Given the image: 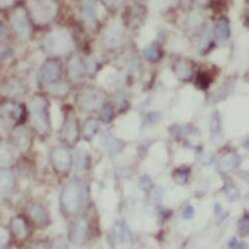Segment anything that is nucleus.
I'll return each instance as SVG.
<instances>
[{"instance_id": "f257e3e1", "label": "nucleus", "mask_w": 249, "mask_h": 249, "mask_svg": "<svg viewBox=\"0 0 249 249\" xmlns=\"http://www.w3.org/2000/svg\"><path fill=\"white\" fill-rule=\"evenodd\" d=\"M32 114V124L38 133L44 134L49 130V118L47 113V101L41 96H34L29 101Z\"/></svg>"}, {"instance_id": "f03ea898", "label": "nucleus", "mask_w": 249, "mask_h": 249, "mask_svg": "<svg viewBox=\"0 0 249 249\" xmlns=\"http://www.w3.org/2000/svg\"><path fill=\"white\" fill-rule=\"evenodd\" d=\"M72 47L71 36L65 30H56L51 33L45 39V48L54 54L68 53Z\"/></svg>"}, {"instance_id": "7ed1b4c3", "label": "nucleus", "mask_w": 249, "mask_h": 249, "mask_svg": "<svg viewBox=\"0 0 249 249\" xmlns=\"http://www.w3.org/2000/svg\"><path fill=\"white\" fill-rule=\"evenodd\" d=\"M31 13L36 24L45 25L55 17L57 13V5L53 0H37L32 3Z\"/></svg>"}, {"instance_id": "20e7f679", "label": "nucleus", "mask_w": 249, "mask_h": 249, "mask_svg": "<svg viewBox=\"0 0 249 249\" xmlns=\"http://www.w3.org/2000/svg\"><path fill=\"white\" fill-rule=\"evenodd\" d=\"M83 202L82 189L75 183L67 184L61 194V204L67 213L77 212Z\"/></svg>"}, {"instance_id": "39448f33", "label": "nucleus", "mask_w": 249, "mask_h": 249, "mask_svg": "<svg viewBox=\"0 0 249 249\" xmlns=\"http://www.w3.org/2000/svg\"><path fill=\"white\" fill-rule=\"evenodd\" d=\"M103 102H104L103 94L100 91L95 89L84 90L77 97L78 107L85 111H92L98 108Z\"/></svg>"}, {"instance_id": "423d86ee", "label": "nucleus", "mask_w": 249, "mask_h": 249, "mask_svg": "<svg viewBox=\"0 0 249 249\" xmlns=\"http://www.w3.org/2000/svg\"><path fill=\"white\" fill-rule=\"evenodd\" d=\"M11 22L14 30L16 31L17 35L20 37L27 38L30 36L32 28L30 24V20L25 10H23L22 8H19L16 11H14L11 17Z\"/></svg>"}, {"instance_id": "0eeeda50", "label": "nucleus", "mask_w": 249, "mask_h": 249, "mask_svg": "<svg viewBox=\"0 0 249 249\" xmlns=\"http://www.w3.org/2000/svg\"><path fill=\"white\" fill-rule=\"evenodd\" d=\"M52 160L54 168L57 171L64 173L70 168L72 157L68 149H66L65 147H57L53 150L52 154Z\"/></svg>"}, {"instance_id": "6e6552de", "label": "nucleus", "mask_w": 249, "mask_h": 249, "mask_svg": "<svg viewBox=\"0 0 249 249\" xmlns=\"http://www.w3.org/2000/svg\"><path fill=\"white\" fill-rule=\"evenodd\" d=\"M60 74V65L55 60L47 61L39 69L38 77L44 84H51L54 82Z\"/></svg>"}, {"instance_id": "1a4fd4ad", "label": "nucleus", "mask_w": 249, "mask_h": 249, "mask_svg": "<svg viewBox=\"0 0 249 249\" xmlns=\"http://www.w3.org/2000/svg\"><path fill=\"white\" fill-rule=\"evenodd\" d=\"M88 231V223L85 219H77L71 226L69 238L74 245H80L86 239Z\"/></svg>"}, {"instance_id": "9d476101", "label": "nucleus", "mask_w": 249, "mask_h": 249, "mask_svg": "<svg viewBox=\"0 0 249 249\" xmlns=\"http://www.w3.org/2000/svg\"><path fill=\"white\" fill-rule=\"evenodd\" d=\"M99 7L94 0H85L81 6V17L88 25H95L99 15Z\"/></svg>"}, {"instance_id": "9b49d317", "label": "nucleus", "mask_w": 249, "mask_h": 249, "mask_svg": "<svg viewBox=\"0 0 249 249\" xmlns=\"http://www.w3.org/2000/svg\"><path fill=\"white\" fill-rule=\"evenodd\" d=\"M87 72V65L85 66L80 58L74 57L70 60L68 64V74L73 81L79 82L84 80Z\"/></svg>"}, {"instance_id": "f8f14e48", "label": "nucleus", "mask_w": 249, "mask_h": 249, "mask_svg": "<svg viewBox=\"0 0 249 249\" xmlns=\"http://www.w3.org/2000/svg\"><path fill=\"white\" fill-rule=\"evenodd\" d=\"M14 187L13 176L5 171L0 172V197L8 195Z\"/></svg>"}, {"instance_id": "ddd939ff", "label": "nucleus", "mask_w": 249, "mask_h": 249, "mask_svg": "<svg viewBox=\"0 0 249 249\" xmlns=\"http://www.w3.org/2000/svg\"><path fill=\"white\" fill-rule=\"evenodd\" d=\"M13 160L14 154L11 147L4 142L0 143V168L9 167Z\"/></svg>"}, {"instance_id": "4468645a", "label": "nucleus", "mask_w": 249, "mask_h": 249, "mask_svg": "<svg viewBox=\"0 0 249 249\" xmlns=\"http://www.w3.org/2000/svg\"><path fill=\"white\" fill-rule=\"evenodd\" d=\"M30 215L38 225H45L48 221V213L39 204H34L30 207Z\"/></svg>"}, {"instance_id": "2eb2a0df", "label": "nucleus", "mask_w": 249, "mask_h": 249, "mask_svg": "<svg viewBox=\"0 0 249 249\" xmlns=\"http://www.w3.org/2000/svg\"><path fill=\"white\" fill-rule=\"evenodd\" d=\"M11 229L14 232V234L19 239H25L28 236V227L23 218L17 217L13 219L11 223Z\"/></svg>"}, {"instance_id": "dca6fc26", "label": "nucleus", "mask_w": 249, "mask_h": 249, "mask_svg": "<svg viewBox=\"0 0 249 249\" xmlns=\"http://www.w3.org/2000/svg\"><path fill=\"white\" fill-rule=\"evenodd\" d=\"M14 138H15V141H16L18 147L22 151H26L29 148L31 138H30V134L27 129L22 128V127L17 128L14 132Z\"/></svg>"}, {"instance_id": "f3484780", "label": "nucleus", "mask_w": 249, "mask_h": 249, "mask_svg": "<svg viewBox=\"0 0 249 249\" xmlns=\"http://www.w3.org/2000/svg\"><path fill=\"white\" fill-rule=\"evenodd\" d=\"M121 32L116 28H111L107 31L105 36V43L108 48H114L121 43Z\"/></svg>"}, {"instance_id": "a211bd4d", "label": "nucleus", "mask_w": 249, "mask_h": 249, "mask_svg": "<svg viewBox=\"0 0 249 249\" xmlns=\"http://www.w3.org/2000/svg\"><path fill=\"white\" fill-rule=\"evenodd\" d=\"M216 36L220 41H226L230 37V24L228 19L223 18L216 27Z\"/></svg>"}, {"instance_id": "6ab92c4d", "label": "nucleus", "mask_w": 249, "mask_h": 249, "mask_svg": "<svg viewBox=\"0 0 249 249\" xmlns=\"http://www.w3.org/2000/svg\"><path fill=\"white\" fill-rule=\"evenodd\" d=\"M177 73L178 75L183 79V80H188L192 77L193 74V69L189 61L182 60L177 65Z\"/></svg>"}, {"instance_id": "aec40b11", "label": "nucleus", "mask_w": 249, "mask_h": 249, "mask_svg": "<svg viewBox=\"0 0 249 249\" xmlns=\"http://www.w3.org/2000/svg\"><path fill=\"white\" fill-rule=\"evenodd\" d=\"M77 125L75 120L73 118L69 119L64 126V137L68 141L73 142L77 138Z\"/></svg>"}, {"instance_id": "412c9836", "label": "nucleus", "mask_w": 249, "mask_h": 249, "mask_svg": "<svg viewBox=\"0 0 249 249\" xmlns=\"http://www.w3.org/2000/svg\"><path fill=\"white\" fill-rule=\"evenodd\" d=\"M237 156L234 154H230L224 157L221 160V168L223 171H231L234 167H236L237 161H236Z\"/></svg>"}, {"instance_id": "4be33fe9", "label": "nucleus", "mask_w": 249, "mask_h": 249, "mask_svg": "<svg viewBox=\"0 0 249 249\" xmlns=\"http://www.w3.org/2000/svg\"><path fill=\"white\" fill-rule=\"evenodd\" d=\"M189 169H178L173 173V178L176 180L177 183L184 184L187 182L189 178Z\"/></svg>"}, {"instance_id": "5701e85b", "label": "nucleus", "mask_w": 249, "mask_h": 249, "mask_svg": "<svg viewBox=\"0 0 249 249\" xmlns=\"http://www.w3.org/2000/svg\"><path fill=\"white\" fill-rule=\"evenodd\" d=\"M99 128V122L95 119H89L85 122L84 125V135L87 138L92 137Z\"/></svg>"}, {"instance_id": "b1692460", "label": "nucleus", "mask_w": 249, "mask_h": 249, "mask_svg": "<svg viewBox=\"0 0 249 249\" xmlns=\"http://www.w3.org/2000/svg\"><path fill=\"white\" fill-rule=\"evenodd\" d=\"M143 53H144V56L150 60V61H156L159 59L160 57V52H159V49L156 45L152 44L150 46H148L147 48L144 49L143 51Z\"/></svg>"}, {"instance_id": "393cba45", "label": "nucleus", "mask_w": 249, "mask_h": 249, "mask_svg": "<svg viewBox=\"0 0 249 249\" xmlns=\"http://www.w3.org/2000/svg\"><path fill=\"white\" fill-rule=\"evenodd\" d=\"M75 163H76V168L79 170L85 169L86 168V163H87V155L85 152L83 151H77L75 155Z\"/></svg>"}, {"instance_id": "a878e982", "label": "nucleus", "mask_w": 249, "mask_h": 249, "mask_svg": "<svg viewBox=\"0 0 249 249\" xmlns=\"http://www.w3.org/2000/svg\"><path fill=\"white\" fill-rule=\"evenodd\" d=\"M115 234L117 236V238H119L120 240L122 241H126L128 239H130V232L128 231V229L123 226V225H118L116 228H115Z\"/></svg>"}, {"instance_id": "bb28decb", "label": "nucleus", "mask_w": 249, "mask_h": 249, "mask_svg": "<svg viewBox=\"0 0 249 249\" xmlns=\"http://www.w3.org/2000/svg\"><path fill=\"white\" fill-rule=\"evenodd\" d=\"M210 83H211V78L207 75V74H199L197 81H196V85H198V87L200 89H207L210 86Z\"/></svg>"}, {"instance_id": "cd10ccee", "label": "nucleus", "mask_w": 249, "mask_h": 249, "mask_svg": "<svg viewBox=\"0 0 249 249\" xmlns=\"http://www.w3.org/2000/svg\"><path fill=\"white\" fill-rule=\"evenodd\" d=\"M68 92V86L66 84H55L53 85L51 88V93L53 96H65Z\"/></svg>"}, {"instance_id": "c85d7f7f", "label": "nucleus", "mask_w": 249, "mask_h": 249, "mask_svg": "<svg viewBox=\"0 0 249 249\" xmlns=\"http://www.w3.org/2000/svg\"><path fill=\"white\" fill-rule=\"evenodd\" d=\"M114 115L113 108L110 106H106L102 111V120L104 122H108L112 119Z\"/></svg>"}, {"instance_id": "c756f323", "label": "nucleus", "mask_w": 249, "mask_h": 249, "mask_svg": "<svg viewBox=\"0 0 249 249\" xmlns=\"http://www.w3.org/2000/svg\"><path fill=\"white\" fill-rule=\"evenodd\" d=\"M151 185H152V181H151V179H150L147 176L141 178V179H140V186H141V188H142L144 191L149 190L150 187H151Z\"/></svg>"}, {"instance_id": "7c9ffc66", "label": "nucleus", "mask_w": 249, "mask_h": 249, "mask_svg": "<svg viewBox=\"0 0 249 249\" xmlns=\"http://www.w3.org/2000/svg\"><path fill=\"white\" fill-rule=\"evenodd\" d=\"M8 239H9V235H8L7 231H5L2 228H0V247L5 245L8 241Z\"/></svg>"}, {"instance_id": "2f4dec72", "label": "nucleus", "mask_w": 249, "mask_h": 249, "mask_svg": "<svg viewBox=\"0 0 249 249\" xmlns=\"http://www.w3.org/2000/svg\"><path fill=\"white\" fill-rule=\"evenodd\" d=\"M248 231V218L246 217L245 219L241 220L239 223V232L241 234H246Z\"/></svg>"}, {"instance_id": "473e14b6", "label": "nucleus", "mask_w": 249, "mask_h": 249, "mask_svg": "<svg viewBox=\"0 0 249 249\" xmlns=\"http://www.w3.org/2000/svg\"><path fill=\"white\" fill-rule=\"evenodd\" d=\"M193 215H194V209H193V207H192V206H188V207H186V209H185V210H184V212L182 213V217H183L184 219H186V220L192 219Z\"/></svg>"}, {"instance_id": "72a5a7b5", "label": "nucleus", "mask_w": 249, "mask_h": 249, "mask_svg": "<svg viewBox=\"0 0 249 249\" xmlns=\"http://www.w3.org/2000/svg\"><path fill=\"white\" fill-rule=\"evenodd\" d=\"M5 34H6L5 27L1 23H0V39L3 38L5 36Z\"/></svg>"}]
</instances>
